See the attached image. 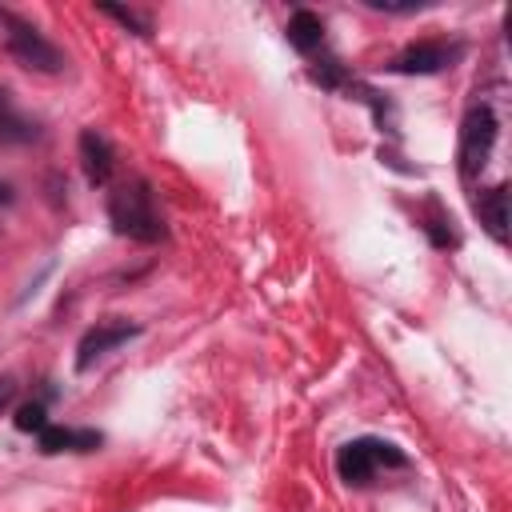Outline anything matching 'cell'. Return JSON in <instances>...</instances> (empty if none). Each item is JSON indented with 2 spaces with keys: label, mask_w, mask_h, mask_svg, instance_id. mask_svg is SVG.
Here are the masks:
<instances>
[{
  "label": "cell",
  "mask_w": 512,
  "mask_h": 512,
  "mask_svg": "<svg viewBox=\"0 0 512 512\" xmlns=\"http://www.w3.org/2000/svg\"><path fill=\"white\" fill-rule=\"evenodd\" d=\"M288 44L296 48V52H316L320 44H324V20L316 16V12H308V8H300V12H292V20H288Z\"/></svg>",
  "instance_id": "9"
},
{
  "label": "cell",
  "mask_w": 512,
  "mask_h": 512,
  "mask_svg": "<svg viewBox=\"0 0 512 512\" xmlns=\"http://www.w3.org/2000/svg\"><path fill=\"white\" fill-rule=\"evenodd\" d=\"M0 28H4V44H8V52H12L16 64H24L32 72H60L64 68V52L40 28H32L28 20H20L16 12L0 8Z\"/></svg>",
  "instance_id": "2"
},
{
  "label": "cell",
  "mask_w": 512,
  "mask_h": 512,
  "mask_svg": "<svg viewBox=\"0 0 512 512\" xmlns=\"http://www.w3.org/2000/svg\"><path fill=\"white\" fill-rule=\"evenodd\" d=\"M368 8H380V12H416L424 4L420 0H368Z\"/></svg>",
  "instance_id": "14"
},
{
  "label": "cell",
  "mask_w": 512,
  "mask_h": 512,
  "mask_svg": "<svg viewBox=\"0 0 512 512\" xmlns=\"http://www.w3.org/2000/svg\"><path fill=\"white\" fill-rule=\"evenodd\" d=\"M492 144H496V116H492V108L480 104L460 124V168H464V176H476L488 164Z\"/></svg>",
  "instance_id": "4"
},
{
  "label": "cell",
  "mask_w": 512,
  "mask_h": 512,
  "mask_svg": "<svg viewBox=\"0 0 512 512\" xmlns=\"http://www.w3.org/2000/svg\"><path fill=\"white\" fill-rule=\"evenodd\" d=\"M80 160H84L88 184H108V180H112L116 152H112V144H108L96 128H84V132H80Z\"/></svg>",
  "instance_id": "6"
},
{
  "label": "cell",
  "mask_w": 512,
  "mask_h": 512,
  "mask_svg": "<svg viewBox=\"0 0 512 512\" xmlns=\"http://www.w3.org/2000/svg\"><path fill=\"white\" fill-rule=\"evenodd\" d=\"M404 452L388 440H376V436H360V440H348L340 452H336V472L344 484H368L376 476V468H404Z\"/></svg>",
  "instance_id": "3"
},
{
  "label": "cell",
  "mask_w": 512,
  "mask_h": 512,
  "mask_svg": "<svg viewBox=\"0 0 512 512\" xmlns=\"http://www.w3.org/2000/svg\"><path fill=\"white\" fill-rule=\"evenodd\" d=\"M136 332H140V328H136V324H128V320H112V324H96V328H88V332H84V340L76 344V368H80V372H88V368H92V360H100V356H108L112 348L128 344Z\"/></svg>",
  "instance_id": "5"
},
{
  "label": "cell",
  "mask_w": 512,
  "mask_h": 512,
  "mask_svg": "<svg viewBox=\"0 0 512 512\" xmlns=\"http://www.w3.org/2000/svg\"><path fill=\"white\" fill-rule=\"evenodd\" d=\"M476 212H480V220L488 224V232H492L496 240H504V232H508V184H496L492 192H484V196L476 200Z\"/></svg>",
  "instance_id": "11"
},
{
  "label": "cell",
  "mask_w": 512,
  "mask_h": 512,
  "mask_svg": "<svg viewBox=\"0 0 512 512\" xmlns=\"http://www.w3.org/2000/svg\"><path fill=\"white\" fill-rule=\"evenodd\" d=\"M100 12L104 16H112V20H120L124 28H132L136 36H148V20H140L136 12H128V8H116V4H100Z\"/></svg>",
  "instance_id": "13"
},
{
  "label": "cell",
  "mask_w": 512,
  "mask_h": 512,
  "mask_svg": "<svg viewBox=\"0 0 512 512\" xmlns=\"http://www.w3.org/2000/svg\"><path fill=\"white\" fill-rule=\"evenodd\" d=\"M36 440H40V452H92V448H100V432H92V428H60V424H44L40 432H36Z\"/></svg>",
  "instance_id": "8"
},
{
  "label": "cell",
  "mask_w": 512,
  "mask_h": 512,
  "mask_svg": "<svg viewBox=\"0 0 512 512\" xmlns=\"http://www.w3.org/2000/svg\"><path fill=\"white\" fill-rule=\"evenodd\" d=\"M12 424H16L20 432H40V428L48 424V416H44V404H40V400H32V404H20V408H16V416H12Z\"/></svg>",
  "instance_id": "12"
},
{
  "label": "cell",
  "mask_w": 512,
  "mask_h": 512,
  "mask_svg": "<svg viewBox=\"0 0 512 512\" xmlns=\"http://www.w3.org/2000/svg\"><path fill=\"white\" fill-rule=\"evenodd\" d=\"M0 204H12V188L8 184H0Z\"/></svg>",
  "instance_id": "15"
},
{
  "label": "cell",
  "mask_w": 512,
  "mask_h": 512,
  "mask_svg": "<svg viewBox=\"0 0 512 512\" xmlns=\"http://www.w3.org/2000/svg\"><path fill=\"white\" fill-rule=\"evenodd\" d=\"M108 220L120 236L140 240V244H156L164 236V220H160L144 180H128L108 192Z\"/></svg>",
  "instance_id": "1"
},
{
  "label": "cell",
  "mask_w": 512,
  "mask_h": 512,
  "mask_svg": "<svg viewBox=\"0 0 512 512\" xmlns=\"http://www.w3.org/2000/svg\"><path fill=\"white\" fill-rule=\"evenodd\" d=\"M452 56H456V48H448V44H436V40H424V44H412V48H404L400 56H396V72H440L444 64H452Z\"/></svg>",
  "instance_id": "7"
},
{
  "label": "cell",
  "mask_w": 512,
  "mask_h": 512,
  "mask_svg": "<svg viewBox=\"0 0 512 512\" xmlns=\"http://www.w3.org/2000/svg\"><path fill=\"white\" fill-rule=\"evenodd\" d=\"M36 136H40V128H36L28 116H20V112L12 108V100L0 92V148L28 144V140H36Z\"/></svg>",
  "instance_id": "10"
}]
</instances>
